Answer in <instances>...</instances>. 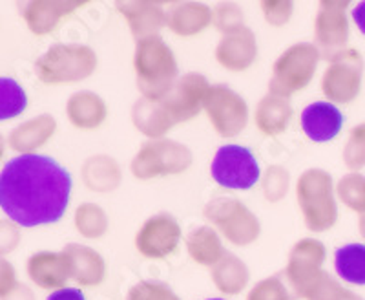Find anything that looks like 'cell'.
<instances>
[{"instance_id":"obj_1","label":"cell","mask_w":365,"mask_h":300,"mask_svg":"<svg viewBox=\"0 0 365 300\" xmlns=\"http://www.w3.org/2000/svg\"><path fill=\"white\" fill-rule=\"evenodd\" d=\"M70 192V172L48 156H17L6 163L0 174V207L21 227L61 220Z\"/></svg>"},{"instance_id":"obj_2","label":"cell","mask_w":365,"mask_h":300,"mask_svg":"<svg viewBox=\"0 0 365 300\" xmlns=\"http://www.w3.org/2000/svg\"><path fill=\"white\" fill-rule=\"evenodd\" d=\"M137 86L148 101H161L178 83V63L165 41L159 35L139 41L133 55Z\"/></svg>"},{"instance_id":"obj_3","label":"cell","mask_w":365,"mask_h":300,"mask_svg":"<svg viewBox=\"0 0 365 300\" xmlns=\"http://www.w3.org/2000/svg\"><path fill=\"white\" fill-rule=\"evenodd\" d=\"M296 196L309 229L322 233L336 224L338 209L332 192L331 174L319 169L305 171L296 185Z\"/></svg>"},{"instance_id":"obj_4","label":"cell","mask_w":365,"mask_h":300,"mask_svg":"<svg viewBox=\"0 0 365 300\" xmlns=\"http://www.w3.org/2000/svg\"><path fill=\"white\" fill-rule=\"evenodd\" d=\"M97 68L96 51L81 44H58L50 48L35 64L42 83H75L90 77Z\"/></svg>"},{"instance_id":"obj_5","label":"cell","mask_w":365,"mask_h":300,"mask_svg":"<svg viewBox=\"0 0 365 300\" xmlns=\"http://www.w3.org/2000/svg\"><path fill=\"white\" fill-rule=\"evenodd\" d=\"M319 57L322 54L318 48L309 42H298L283 51L272 68V79L269 83L270 94L287 99L309 86L314 77Z\"/></svg>"},{"instance_id":"obj_6","label":"cell","mask_w":365,"mask_h":300,"mask_svg":"<svg viewBox=\"0 0 365 300\" xmlns=\"http://www.w3.org/2000/svg\"><path fill=\"white\" fill-rule=\"evenodd\" d=\"M205 218L234 246H250L259 236V221L236 198H216L205 207Z\"/></svg>"},{"instance_id":"obj_7","label":"cell","mask_w":365,"mask_h":300,"mask_svg":"<svg viewBox=\"0 0 365 300\" xmlns=\"http://www.w3.org/2000/svg\"><path fill=\"white\" fill-rule=\"evenodd\" d=\"M190 163L192 154L187 146L161 139V141H148L143 145L132 161V172L135 178L150 179L187 171Z\"/></svg>"},{"instance_id":"obj_8","label":"cell","mask_w":365,"mask_h":300,"mask_svg":"<svg viewBox=\"0 0 365 300\" xmlns=\"http://www.w3.org/2000/svg\"><path fill=\"white\" fill-rule=\"evenodd\" d=\"M210 174L221 187L247 191L259 179V165L247 146L225 145L214 156Z\"/></svg>"},{"instance_id":"obj_9","label":"cell","mask_w":365,"mask_h":300,"mask_svg":"<svg viewBox=\"0 0 365 300\" xmlns=\"http://www.w3.org/2000/svg\"><path fill=\"white\" fill-rule=\"evenodd\" d=\"M364 57L354 48H347L329 63L322 77V92L334 103H351L361 90Z\"/></svg>"},{"instance_id":"obj_10","label":"cell","mask_w":365,"mask_h":300,"mask_svg":"<svg viewBox=\"0 0 365 300\" xmlns=\"http://www.w3.org/2000/svg\"><path fill=\"white\" fill-rule=\"evenodd\" d=\"M203 109L221 138H234L245 130L249 121V106L245 99L225 84L208 88Z\"/></svg>"},{"instance_id":"obj_11","label":"cell","mask_w":365,"mask_h":300,"mask_svg":"<svg viewBox=\"0 0 365 300\" xmlns=\"http://www.w3.org/2000/svg\"><path fill=\"white\" fill-rule=\"evenodd\" d=\"M351 2L347 0H324L319 2L318 15L314 21L316 41L319 44V54L322 57L332 61L338 54L345 50V42L349 39V22H347V8Z\"/></svg>"},{"instance_id":"obj_12","label":"cell","mask_w":365,"mask_h":300,"mask_svg":"<svg viewBox=\"0 0 365 300\" xmlns=\"http://www.w3.org/2000/svg\"><path fill=\"white\" fill-rule=\"evenodd\" d=\"M325 262V247L319 240L314 238H303L289 254V262L285 267L287 282L294 291V296H302V293L318 279L324 269Z\"/></svg>"},{"instance_id":"obj_13","label":"cell","mask_w":365,"mask_h":300,"mask_svg":"<svg viewBox=\"0 0 365 300\" xmlns=\"http://www.w3.org/2000/svg\"><path fill=\"white\" fill-rule=\"evenodd\" d=\"M208 81L200 74H187L185 77L178 79L168 96L161 99V106L168 114L174 125L182 121H188L194 116H197L205 103L207 96Z\"/></svg>"},{"instance_id":"obj_14","label":"cell","mask_w":365,"mask_h":300,"mask_svg":"<svg viewBox=\"0 0 365 300\" xmlns=\"http://www.w3.org/2000/svg\"><path fill=\"white\" fill-rule=\"evenodd\" d=\"M181 240V227L168 214L152 216L135 236L137 251L146 259H165L175 251Z\"/></svg>"},{"instance_id":"obj_15","label":"cell","mask_w":365,"mask_h":300,"mask_svg":"<svg viewBox=\"0 0 365 300\" xmlns=\"http://www.w3.org/2000/svg\"><path fill=\"white\" fill-rule=\"evenodd\" d=\"M26 271H28L29 280L46 291H58L66 288V282L71 279L66 254L51 253V251H41L29 256Z\"/></svg>"},{"instance_id":"obj_16","label":"cell","mask_w":365,"mask_h":300,"mask_svg":"<svg viewBox=\"0 0 365 300\" xmlns=\"http://www.w3.org/2000/svg\"><path fill=\"white\" fill-rule=\"evenodd\" d=\"M256 37L245 26L236 31L225 34L216 48L217 63L230 71L247 70L256 61Z\"/></svg>"},{"instance_id":"obj_17","label":"cell","mask_w":365,"mask_h":300,"mask_svg":"<svg viewBox=\"0 0 365 300\" xmlns=\"http://www.w3.org/2000/svg\"><path fill=\"white\" fill-rule=\"evenodd\" d=\"M344 125V116L331 103H312L302 112V129L309 139L325 143L334 139Z\"/></svg>"},{"instance_id":"obj_18","label":"cell","mask_w":365,"mask_h":300,"mask_svg":"<svg viewBox=\"0 0 365 300\" xmlns=\"http://www.w3.org/2000/svg\"><path fill=\"white\" fill-rule=\"evenodd\" d=\"M117 9L128 21L132 35L139 41L155 37L159 29L166 24L168 15L163 11L161 2H117Z\"/></svg>"},{"instance_id":"obj_19","label":"cell","mask_w":365,"mask_h":300,"mask_svg":"<svg viewBox=\"0 0 365 300\" xmlns=\"http://www.w3.org/2000/svg\"><path fill=\"white\" fill-rule=\"evenodd\" d=\"M70 262L71 279L83 286V288H93L103 284L106 276V266L104 260L97 251L91 247L79 246V244H68L63 249Z\"/></svg>"},{"instance_id":"obj_20","label":"cell","mask_w":365,"mask_h":300,"mask_svg":"<svg viewBox=\"0 0 365 300\" xmlns=\"http://www.w3.org/2000/svg\"><path fill=\"white\" fill-rule=\"evenodd\" d=\"M84 2H50V0H37L26 2L22 6V17L28 28L37 35L50 34L63 17H68L77 8H83Z\"/></svg>"},{"instance_id":"obj_21","label":"cell","mask_w":365,"mask_h":300,"mask_svg":"<svg viewBox=\"0 0 365 300\" xmlns=\"http://www.w3.org/2000/svg\"><path fill=\"white\" fill-rule=\"evenodd\" d=\"M214 21V13L210 8L200 2H182V4H174L168 11V28L175 35L181 37H190V35L200 34L210 22Z\"/></svg>"},{"instance_id":"obj_22","label":"cell","mask_w":365,"mask_h":300,"mask_svg":"<svg viewBox=\"0 0 365 300\" xmlns=\"http://www.w3.org/2000/svg\"><path fill=\"white\" fill-rule=\"evenodd\" d=\"M71 125L81 130H91L103 125L106 119V104L93 92L73 94L66 104Z\"/></svg>"},{"instance_id":"obj_23","label":"cell","mask_w":365,"mask_h":300,"mask_svg":"<svg viewBox=\"0 0 365 300\" xmlns=\"http://www.w3.org/2000/svg\"><path fill=\"white\" fill-rule=\"evenodd\" d=\"M292 117V106L285 97L269 96L263 97L256 106V126L265 136H278L285 132Z\"/></svg>"},{"instance_id":"obj_24","label":"cell","mask_w":365,"mask_h":300,"mask_svg":"<svg viewBox=\"0 0 365 300\" xmlns=\"http://www.w3.org/2000/svg\"><path fill=\"white\" fill-rule=\"evenodd\" d=\"M55 129H57V123L53 117L41 116L17 126L9 136L8 143L13 150H19L22 154H31V150L42 146L53 136Z\"/></svg>"},{"instance_id":"obj_25","label":"cell","mask_w":365,"mask_h":300,"mask_svg":"<svg viewBox=\"0 0 365 300\" xmlns=\"http://www.w3.org/2000/svg\"><path fill=\"white\" fill-rule=\"evenodd\" d=\"M250 273L247 266L234 254H225L223 259L212 267V282L223 295H240L249 284Z\"/></svg>"},{"instance_id":"obj_26","label":"cell","mask_w":365,"mask_h":300,"mask_svg":"<svg viewBox=\"0 0 365 300\" xmlns=\"http://www.w3.org/2000/svg\"><path fill=\"white\" fill-rule=\"evenodd\" d=\"M132 121L137 129L150 138H161L163 134L168 132L174 126V121L165 112L161 103L148 99H141L133 104Z\"/></svg>"},{"instance_id":"obj_27","label":"cell","mask_w":365,"mask_h":300,"mask_svg":"<svg viewBox=\"0 0 365 300\" xmlns=\"http://www.w3.org/2000/svg\"><path fill=\"white\" fill-rule=\"evenodd\" d=\"M187 249L195 264L214 267L225 256L223 244L212 227H200L187 238Z\"/></svg>"},{"instance_id":"obj_28","label":"cell","mask_w":365,"mask_h":300,"mask_svg":"<svg viewBox=\"0 0 365 300\" xmlns=\"http://www.w3.org/2000/svg\"><path fill=\"white\" fill-rule=\"evenodd\" d=\"M334 269L344 282L365 286V246L347 244L334 253Z\"/></svg>"},{"instance_id":"obj_29","label":"cell","mask_w":365,"mask_h":300,"mask_svg":"<svg viewBox=\"0 0 365 300\" xmlns=\"http://www.w3.org/2000/svg\"><path fill=\"white\" fill-rule=\"evenodd\" d=\"M299 299L303 300H364L353 293L351 289L344 288L334 276L329 273H322L314 282L302 293Z\"/></svg>"},{"instance_id":"obj_30","label":"cell","mask_w":365,"mask_h":300,"mask_svg":"<svg viewBox=\"0 0 365 300\" xmlns=\"http://www.w3.org/2000/svg\"><path fill=\"white\" fill-rule=\"evenodd\" d=\"M84 179L91 191H112L119 184V167L112 158H91L84 165V174H96Z\"/></svg>"},{"instance_id":"obj_31","label":"cell","mask_w":365,"mask_h":300,"mask_svg":"<svg viewBox=\"0 0 365 300\" xmlns=\"http://www.w3.org/2000/svg\"><path fill=\"white\" fill-rule=\"evenodd\" d=\"M26 104V94L21 88V84L15 79H8L2 77L0 79V119H11L17 117L19 114L24 112Z\"/></svg>"},{"instance_id":"obj_32","label":"cell","mask_w":365,"mask_h":300,"mask_svg":"<svg viewBox=\"0 0 365 300\" xmlns=\"http://www.w3.org/2000/svg\"><path fill=\"white\" fill-rule=\"evenodd\" d=\"M340 200L354 213L365 214V176L358 172L344 176L336 187Z\"/></svg>"},{"instance_id":"obj_33","label":"cell","mask_w":365,"mask_h":300,"mask_svg":"<svg viewBox=\"0 0 365 300\" xmlns=\"http://www.w3.org/2000/svg\"><path fill=\"white\" fill-rule=\"evenodd\" d=\"M75 225L86 238H99L106 233L108 221L103 209L97 205L84 204L75 211Z\"/></svg>"},{"instance_id":"obj_34","label":"cell","mask_w":365,"mask_h":300,"mask_svg":"<svg viewBox=\"0 0 365 300\" xmlns=\"http://www.w3.org/2000/svg\"><path fill=\"white\" fill-rule=\"evenodd\" d=\"M344 161L351 171H360L365 167V123L356 125L345 143Z\"/></svg>"},{"instance_id":"obj_35","label":"cell","mask_w":365,"mask_h":300,"mask_svg":"<svg viewBox=\"0 0 365 300\" xmlns=\"http://www.w3.org/2000/svg\"><path fill=\"white\" fill-rule=\"evenodd\" d=\"M126 300H181L175 295L170 286L163 282H152V280H143L132 286L126 295Z\"/></svg>"},{"instance_id":"obj_36","label":"cell","mask_w":365,"mask_h":300,"mask_svg":"<svg viewBox=\"0 0 365 300\" xmlns=\"http://www.w3.org/2000/svg\"><path fill=\"white\" fill-rule=\"evenodd\" d=\"M247 300H292V295L279 276H269L250 289Z\"/></svg>"},{"instance_id":"obj_37","label":"cell","mask_w":365,"mask_h":300,"mask_svg":"<svg viewBox=\"0 0 365 300\" xmlns=\"http://www.w3.org/2000/svg\"><path fill=\"white\" fill-rule=\"evenodd\" d=\"M214 26L223 34H230L236 29L243 28V15L234 4H221L214 11Z\"/></svg>"},{"instance_id":"obj_38","label":"cell","mask_w":365,"mask_h":300,"mask_svg":"<svg viewBox=\"0 0 365 300\" xmlns=\"http://www.w3.org/2000/svg\"><path fill=\"white\" fill-rule=\"evenodd\" d=\"M287 185H289V172L283 171L282 167H270L267 171L263 189H265V196L270 201L279 200L287 192Z\"/></svg>"},{"instance_id":"obj_39","label":"cell","mask_w":365,"mask_h":300,"mask_svg":"<svg viewBox=\"0 0 365 300\" xmlns=\"http://www.w3.org/2000/svg\"><path fill=\"white\" fill-rule=\"evenodd\" d=\"M262 8L269 24L283 26L291 19L292 2H263Z\"/></svg>"},{"instance_id":"obj_40","label":"cell","mask_w":365,"mask_h":300,"mask_svg":"<svg viewBox=\"0 0 365 300\" xmlns=\"http://www.w3.org/2000/svg\"><path fill=\"white\" fill-rule=\"evenodd\" d=\"M15 288H17L15 271H13V267L9 266L6 260H2V286H0V296L4 299V296L9 295Z\"/></svg>"},{"instance_id":"obj_41","label":"cell","mask_w":365,"mask_h":300,"mask_svg":"<svg viewBox=\"0 0 365 300\" xmlns=\"http://www.w3.org/2000/svg\"><path fill=\"white\" fill-rule=\"evenodd\" d=\"M46 300H86L83 291L77 288H63L58 291H53Z\"/></svg>"},{"instance_id":"obj_42","label":"cell","mask_w":365,"mask_h":300,"mask_svg":"<svg viewBox=\"0 0 365 300\" xmlns=\"http://www.w3.org/2000/svg\"><path fill=\"white\" fill-rule=\"evenodd\" d=\"M2 300H35V296L31 293V289L22 286V284H17V288L13 289L9 295H6Z\"/></svg>"},{"instance_id":"obj_43","label":"cell","mask_w":365,"mask_h":300,"mask_svg":"<svg viewBox=\"0 0 365 300\" xmlns=\"http://www.w3.org/2000/svg\"><path fill=\"white\" fill-rule=\"evenodd\" d=\"M351 15H353V21H354V24L358 26V29H360L361 34L365 35V0L364 2H360V4L353 9V13H351Z\"/></svg>"},{"instance_id":"obj_44","label":"cell","mask_w":365,"mask_h":300,"mask_svg":"<svg viewBox=\"0 0 365 300\" xmlns=\"http://www.w3.org/2000/svg\"><path fill=\"white\" fill-rule=\"evenodd\" d=\"M358 231H360V234L365 240V214H361V218L358 220Z\"/></svg>"},{"instance_id":"obj_45","label":"cell","mask_w":365,"mask_h":300,"mask_svg":"<svg viewBox=\"0 0 365 300\" xmlns=\"http://www.w3.org/2000/svg\"><path fill=\"white\" fill-rule=\"evenodd\" d=\"M208 300H225V299H208Z\"/></svg>"}]
</instances>
